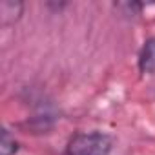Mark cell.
Wrapping results in <instances>:
<instances>
[{"label":"cell","instance_id":"277c9868","mask_svg":"<svg viewBox=\"0 0 155 155\" xmlns=\"http://www.w3.org/2000/svg\"><path fill=\"white\" fill-rule=\"evenodd\" d=\"M18 151V142L15 135L9 133V130L2 131V139H0V155H15Z\"/></svg>","mask_w":155,"mask_h":155},{"label":"cell","instance_id":"7a4b0ae2","mask_svg":"<svg viewBox=\"0 0 155 155\" xmlns=\"http://www.w3.org/2000/svg\"><path fill=\"white\" fill-rule=\"evenodd\" d=\"M137 68L142 75H155V37L144 40L137 55Z\"/></svg>","mask_w":155,"mask_h":155},{"label":"cell","instance_id":"6da1fadb","mask_svg":"<svg viewBox=\"0 0 155 155\" xmlns=\"http://www.w3.org/2000/svg\"><path fill=\"white\" fill-rule=\"evenodd\" d=\"M113 150V137L93 130L75 133L66 144V155H110Z\"/></svg>","mask_w":155,"mask_h":155},{"label":"cell","instance_id":"3957f363","mask_svg":"<svg viewBox=\"0 0 155 155\" xmlns=\"http://www.w3.org/2000/svg\"><path fill=\"white\" fill-rule=\"evenodd\" d=\"M22 9H24V6L18 4V2H2V6H0L2 24H4V26L15 24V22L22 17Z\"/></svg>","mask_w":155,"mask_h":155}]
</instances>
